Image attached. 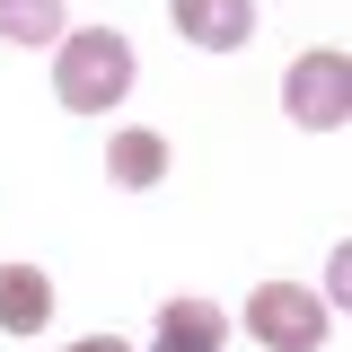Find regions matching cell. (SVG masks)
<instances>
[{"label":"cell","mask_w":352,"mask_h":352,"mask_svg":"<svg viewBox=\"0 0 352 352\" xmlns=\"http://www.w3.org/2000/svg\"><path fill=\"white\" fill-rule=\"evenodd\" d=\"M132 88V44L115 27H80V36H53V97L71 115H106L124 106Z\"/></svg>","instance_id":"6da1fadb"},{"label":"cell","mask_w":352,"mask_h":352,"mask_svg":"<svg viewBox=\"0 0 352 352\" xmlns=\"http://www.w3.org/2000/svg\"><path fill=\"white\" fill-rule=\"evenodd\" d=\"M282 106L300 132H335L352 115V53H300L282 80Z\"/></svg>","instance_id":"7a4b0ae2"},{"label":"cell","mask_w":352,"mask_h":352,"mask_svg":"<svg viewBox=\"0 0 352 352\" xmlns=\"http://www.w3.org/2000/svg\"><path fill=\"white\" fill-rule=\"evenodd\" d=\"M247 335L264 352H317L326 344V300L300 291V282H264L256 300H247Z\"/></svg>","instance_id":"3957f363"},{"label":"cell","mask_w":352,"mask_h":352,"mask_svg":"<svg viewBox=\"0 0 352 352\" xmlns=\"http://www.w3.org/2000/svg\"><path fill=\"white\" fill-rule=\"evenodd\" d=\"M176 36L203 53H238L256 36V0H176Z\"/></svg>","instance_id":"277c9868"},{"label":"cell","mask_w":352,"mask_h":352,"mask_svg":"<svg viewBox=\"0 0 352 352\" xmlns=\"http://www.w3.org/2000/svg\"><path fill=\"white\" fill-rule=\"evenodd\" d=\"M159 344H176V352H220V344H229V317H220L212 300H194V291H176V300L159 308Z\"/></svg>","instance_id":"5b68a950"},{"label":"cell","mask_w":352,"mask_h":352,"mask_svg":"<svg viewBox=\"0 0 352 352\" xmlns=\"http://www.w3.org/2000/svg\"><path fill=\"white\" fill-rule=\"evenodd\" d=\"M44 317H53V282L36 264H0V326L9 335H36Z\"/></svg>","instance_id":"8992f818"},{"label":"cell","mask_w":352,"mask_h":352,"mask_svg":"<svg viewBox=\"0 0 352 352\" xmlns=\"http://www.w3.org/2000/svg\"><path fill=\"white\" fill-rule=\"evenodd\" d=\"M106 176H115L124 194H150V185L168 176V141H159V132H115V141H106Z\"/></svg>","instance_id":"52a82bcc"},{"label":"cell","mask_w":352,"mask_h":352,"mask_svg":"<svg viewBox=\"0 0 352 352\" xmlns=\"http://www.w3.org/2000/svg\"><path fill=\"white\" fill-rule=\"evenodd\" d=\"M0 36L9 44H53L62 36V0H0Z\"/></svg>","instance_id":"ba28073f"},{"label":"cell","mask_w":352,"mask_h":352,"mask_svg":"<svg viewBox=\"0 0 352 352\" xmlns=\"http://www.w3.org/2000/svg\"><path fill=\"white\" fill-rule=\"evenodd\" d=\"M326 300H352V247H335V264H326Z\"/></svg>","instance_id":"9c48e42d"},{"label":"cell","mask_w":352,"mask_h":352,"mask_svg":"<svg viewBox=\"0 0 352 352\" xmlns=\"http://www.w3.org/2000/svg\"><path fill=\"white\" fill-rule=\"evenodd\" d=\"M62 352H132L124 335H88V344H62Z\"/></svg>","instance_id":"30bf717a"},{"label":"cell","mask_w":352,"mask_h":352,"mask_svg":"<svg viewBox=\"0 0 352 352\" xmlns=\"http://www.w3.org/2000/svg\"><path fill=\"white\" fill-rule=\"evenodd\" d=\"M150 352H176V344H150Z\"/></svg>","instance_id":"8fae6325"}]
</instances>
